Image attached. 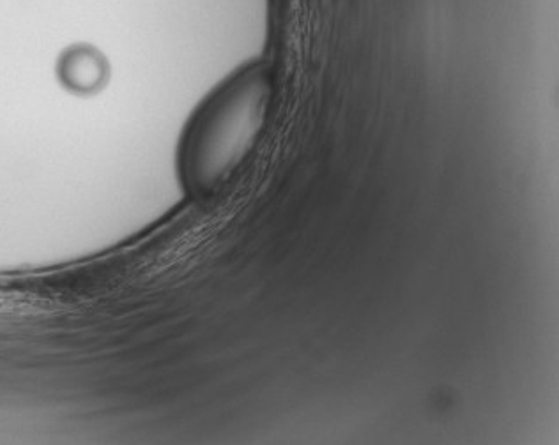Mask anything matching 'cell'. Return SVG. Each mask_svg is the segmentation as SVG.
Here are the masks:
<instances>
[{"instance_id": "6da1fadb", "label": "cell", "mask_w": 559, "mask_h": 445, "mask_svg": "<svg viewBox=\"0 0 559 445\" xmlns=\"http://www.w3.org/2000/svg\"><path fill=\"white\" fill-rule=\"evenodd\" d=\"M271 96V71L253 64L205 99L182 147V173L191 191L207 195L238 170L264 130Z\"/></svg>"}]
</instances>
